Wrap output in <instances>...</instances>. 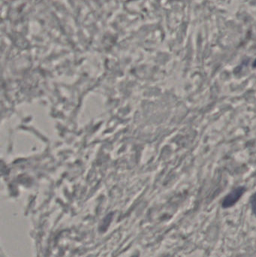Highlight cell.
<instances>
[{
    "instance_id": "cell-1",
    "label": "cell",
    "mask_w": 256,
    "mask_h": 257,
    "mask_svg": "<svg viewBox=\"0 0 256 257\" xmlns=\"http://www.w3.org/2000/svg\"><path fill=\"white\" fill-rule=\"evenodd\" d=\"M244 191V187H237L233 190L229 194H228V196H225L222 202V207L224 208H228L235 205L236 202H238L239 199L243 196Z\"/></svg>"
},
{
    "instance_id": "cell-2",
    "label": "cell",
    "mask_w": 256,
    "mask_h": 257,
    "mask_svg": "<svg viewBox=\"0 0 256 257\" xmlns=\"http://www.w3.org/2000/svg\"><path fill=\"white\" fill-rule=\"evenodd\" d=\"M251 208H252V212L256 216V193L252 195L250 199Z\"/></svg>"
}]
</instances>
